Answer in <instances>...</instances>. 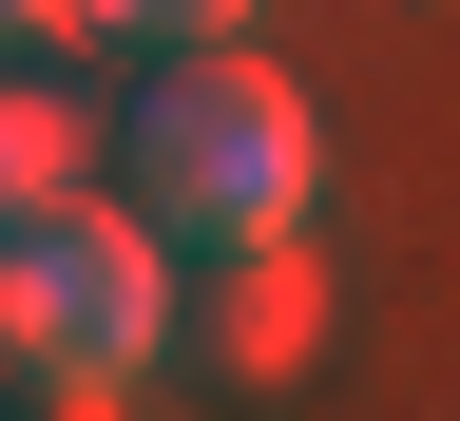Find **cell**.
<instances>
[{
  "label": "cell",
  "instance_id": "8992f818",
  "mask_svg": "<svg viewBox=\"0 0 460 421\" xmlns=\"http://www.w3.org/2000/svg\"><path fill=\"white\" fill-rule=\"evenodd\" d=\"M58 20H77V0H0V57H20V39H58Z\"/></svg>",
  "mask_w": 460,
  "mask_h": 421
},
{
  "label": "cell",
  "instance_id": "5b68a950",
  "mask_svg": "<svg viewBox=\"0 0 460 421\" xmlns=\"http://www.w3.org/2000/svg\"><path fill=\"white\" fill-rule=\"evenodd\" d=\"M96 39H135V57H211V39H250V0H77Z\"/></svg>",
  "mask_w": 460,
  "mask_h": 421
},
{
  "label": "cell",
  "instance_id": "3957f363",
  "mask_svg": "<svg viewBox=\"0 0 460 421\" xmlns=\"http://www.w3.org/2000/svg\"><path fill=\"white\" fill-rule=\"evenodd\" d=\"M172 364L192 383H307L326 364V250L307 230H250V250H172Z\"/></svg>",
  "mask_w": 460,
  "mask_h": 421
},
{
  "label": "cell",
  "instance_id": "7a4b0ae2",
  "mask_svg": "<svg viewBox=\"0 0 460 421\" xmlns=\"http://www.w3.org/2000/svg\"><path fill=\"white\" fill-rule=\"evenodd\" d=\"M0 364H20V421H115L172 364V250L115 192H58L0 230Z\"/></svg>",
  "mask_w": 460,
  "mask_h": 421
},
{
  "label": "cell",
  "instance_id": "277c9868",
  "mask_svg": "<svg viewBox=\"0 0 460 421\" xmlns=\"http://www.w3.org/2000/svg\"><path fill=\"white\" fill-rule=\"evenodd\" d=\"M58 192H96V115L58 96V77H20V57H0V230L58 211Z\"/></svg>",
  "mask_w": 460,
  "mask_h": 421
},
{
  "label": "cell",
  "instance_id": "6da1fadb",
  "mask_svg": "<svg viewBox=\"0 0 460 421\" xmlns=\"http://www.w3.org/2000/svg\"><path fill=\"white\" fill-rule=\"evenodd\" d=\"M115 211H135L154 250H250V230H307V211H326V115H307V77H269L250 39L154 57V96L115 115Z\"/></svg>",
  "mask_w": 460,
  "mask_h": 421
}]
</instances>
